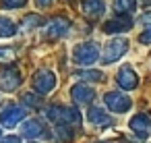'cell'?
Listing matches in <instances>:
<instances>
[{"label": "cell", "instance_id": "6da1fadb", "mask_svg": "<svg viewBox=\"0 0 151 143\" xmlns=\"http://www.w3.org/2000/svg\"><path fill=\"white\" fill-rule=\"evenodd\" d=\"M99 54H101V50H99V46L95 42H83V44L75 46V50H73V58L83 66L93 64L99 58Z\"/></svg>", "mask_w": 151, "mask_h": 143}, {"label": "cell", "instance_id": "7a4b0ae2", "mask_svg": "<svg viewBox=\"0 0 151 143\" xmlns=\"http://www.w3.org/2000/svg\"><path fill=\"white\" fill-rule=\"evenodd\" d=\"M25 122V110L19 104H4L0 108V124L6 129H15Z\"/></svg>", "mask_w": 151, "mask_h": 143}, {"label": "cell", "instance_id": "3957f363", "mask_svg": "<svg viewBox=\"0 0 151 143\" xmlns=\"http://www.w3.org/2000/svg\"><path fill=\"white\" fill-rule=\"evenodd\" d=\"M128 50V42L124 38H114L112 42H108V46L101 50V60L104 64H112L116 60H120Z\"/></svg>", "mask_w": 151, "mask_h": 143}, {"label": "cell", "instance_id": "277c9868", "mask_svg": "<svg viewBox=\"0 0 151 143\" xmlns=\"http://www.w3.org/2000/svg\"><path fill=\"white\" fill-rule=\"evenodd\" d=\"M56 87V75L48 69H40L35 75H33V89L40 93V95H48L52 93Z\"/></svg>", "mask_w": 151, "mask_h": 143}, {"label": "cell", "instance_id": "5b68a950", "mask_svg": "<svg viewBox=\"0 0 151 143\" xmlns=\"http://www.w3.org/2000/svg\"><path fill=\"white\" fill-rule=\"evenodd\" d=\"M104 102H106V106H108L112 112H116V114H124V112H128L130 106H132V102H130L124 93H120V91H108V93L104 95Z\"/></svg>", "mask_w": 151, "mask_h": 143}, {"label": "cell", "instance_id": "8992f818", "mask_svg": "<svg viewBox=\"0 0 151 143\" xmlns=\"http://www.w3.org/2000/svg\"><path fill=\"white\" fill-rule=\"evenodd\" d=\"M70 29V21L64 19V17H54L52 21L46 23L44 27V35L50 38V40H56V38H64Z\"/></svg>", "mask_w": 151, "mask_h": 143}, {"label": "cell", "instance_id": "52a82bcc", "mask_svg": "<svg viewBox=\"0 0 151 143\" xmlns=\"http://www.w3.org/2000/svg\"><path fill=\"white\" fill-rule=\"evenodd\" d=\"M128 129L134 133L137 139H147L151 135V116L149 114H137L130 118Z\"/></svg>", "mask_w": 151, "mask_h": 143}, {"label": "cell", "instance_id": "ba28073f", "mask_svg": "<svg viewBox=\"0 0 151 143\" xmlns=\"http://www.w3.org/2000/svg\"><path fill=\"white\" fill-rule=\"evenodd\" d=\"M21 83H23V77H21V73L15 66H9V69L0 71V89L15 91V89H19Z\"/></svg>", "mask_w": 151, "mask_h": 143}, {"label": "cell", "instance_id": "9c48e42d", "mask_svg": "<svg viewBox=\"0 0 151 143\" xmlns=\"http://www.w3.org/2000/svg\"><path fill=\"white\" fill-rule=\"evenodd\" d=\"M70 98L75 100L77 106H85V104H91V100L95 98V89L89 87L87 83H77L70 89Z\"/></svg>", "mask_w": 151, "mask_h": 143}, {"label": "cell", "instance_id": "30bf717a", "mask_svg": "<svg viewBox=\"0 0 151 143\" xmlns=\"http://www.w3.org/2000/svg\"><path fill=\"white\" fill-rule=\"evenodd\" d=\"M116 83L122 87V89H137L139 85V75L130 69V66H122L116 75Z\"/></svg>", "mask_w": 151, "mask_h": 143}, {"label": "cell", "instance_id": "8fae6325", "mask_svg": "<svg viewBox=\"0 0 151 143\" xmlns=\"http://www.w3.org/2000/svg\"><path fill=\"white\" fill-rule=\"evenodd\" d=\"M130 27H132V19L130 17H122V15H118V17L110 19L108 23H104V31L106 33H124Z\"/></svg>", "mask_w": 151, "mask_h": 143}, {"label": "cell", "instance_id": "7c38bea8", "mask_svg": "<svg viewBox=\"0 0 151 143\" xmlns=\"http://www.w3.org/2000/svg\"><path fill=\"white\" fill-rule=\"evenodd\" d=\"M81 11L89 19L101 17L104 11H106V2H104V0H81Z\"/></svg>", "mask_w": 151, "mask_h": 143}, {"label": "cell", "instance_id": "4fadbf2b", "mask_svg": "<svg viewBox=\"0 0 151 143\" xmlns=\"http://www.w3.org/2000/svg\"><path fill=\"white\" fill-rule=\"evenodd\" d=\"M21 133H23V137H27V139H35V137H42L46 131H44V124H42L37 118H29V120H25V122L21 124Z\"/></svg>", "mask_w": 151, "mask_h": 143}, {"label": "cell", "instance_id": "5bb4252c", "mask_svg": "<svg viewBox=\"0 0 151 143\" xmlns=\"http://www.w3.org/2000/svg\"><path fill=\"white\" fill-rule=\"evenodd\" d=\"M89 122L93 124V126H106V124H110V116H108V112L104 110V108H99V106H91L89 108Z\"/></svg>", "mask_w": 151, "mask_h": 143}, {"label": "cell", "instance_id": "9a60e30c", "mask_svg": "<svg viewBox=\"0 0 151 143\" xmlns=\"http://www.w3.org/2000/svg\"><path fill=\"white\" fill-rule=\"evenodd\" d=\"M112 6H114V13H116V15L126 17V15L134 13V9H137V0H114Z\"/></svg>", "mask_w": 151, "mask_h": 143}, {"label": "cell", "instance_id": "2e32d148", "mask_svg": "<svg viewBox=\"0 0 151 143\" xmlns=\"http://www.w3.org/2000/svg\"><path fill=\"white\" fill-rule=\"evenodd\" d=\"M75 75H77L83 83H97V81L104 79V73H101V71H77Z\"/></svg>", "mask_w": 151, "mask_h": 143}, {"label": "cell", "instance_id": "e0dca14e", "mask_svg": "<svg viewBox=\"0 0 151 143\" xmlns=\"http://www.w3.org/2000/svg\"><path fill=\"white\" fill-rule=\"evenodd\" d=\"M17 33V25L9 17H0V38H11Z\"/></svg>", "mask_w": 151, "mask_h": 143}, {"label": "cell", "instance_id": "ac0fdd59", "mask_svg": "<svg viewBox=\"0 0 151 143\" xmlns=\"http://www.w3.org/2000/svg\"><path fill=\"white\" fill-rule=\"evenodd\" d=\"M56 139L60 143H70L75 139V133H73V129L68 124H58L56 126Z\"/></svg>", "mask_w": 151, "mask_h": 143}, {"label": "cell", "instance_id": "d6986e66", "mask_svg": "<svg viewBox=\"0 0 151 143\" xmlns=\"http://www.w3.org/2000/svg\"><path fill=\"white\" fill-rule=\"evenodd\" d=\"M40 23H42V19H40V15H27L21 27H23V29L27 31V29H35V27H37Z\"/></svg>", "mask_w": 151, "mask_h": 143}, {"label": "cell", "instance_id": "ffe728a7", "mask_svg": "<svg viewBox=\"0 0 151 143\" xmlns=\"http://www.w3.org/2000/svg\"><path fill=\"white\" fill-rule=\"evenodd\" d=\"M27 0H0V6L2 9H21L25 6Z\"/></svg>", "mask_w": 151, "mask_h": 143}, {"label": "cell", "instance_id": "44dd1931", "mask_svg": "<svg viewBox=\"0 0 151 143\" xmlns=\"http://www.w3.org/2000/svg\"><path fill=\"white\" fill-rule=\"evenodd\" d=\"M23 104H25V106H31V108H37L42 102H40V98H37L35 93H31V91H29V93H25V95H23Z\"/></svg>", "mask_w": 151, "mask_h": 143}, {"label": "cell", "instance_id": "7402d4cb", "mask_svg": "<svg viewBox=\"0 0 151 143\" xmlns=\"http://www.w3.org/2000/svg\"><path fill=\"white\" fill-rule=\"evenodd\" d=\"M13 60H15L13 48H0V62H13Z\"/></svg>", "mask_w": 151, "mask_h": 143}, {"label": "cell", "instance_id": "603a6c76", "mask_svg": "<svg viewBox=\"0 0 151 143\" xmlns=\"http://www.w3.org/2000/svg\"><path fill=\"white\" fill-rule=\"evenodd\" d=\"M139 42L145 44V46H151V27H147V29L139 35Z\"/></svg>", "mask_w": 151, "mask_h": 143}, {"label": "cell", "instance_id": "cb8c5ba5", "mask_svg": "<svg viewBox=\"0 0 151 143\" xmlns=\"http://www.w3.org/2000/svg\"><path fill=\"white\" fill-rule=\"evenodd\" d=\"M0 143H21V139H19V137H15V135H11V137H4Z\"/></svg>", "mask_w": 151, "mask_h": 143}, {"label": "cell", "instance_id": "d4e9b609", "mask_svg": "<svg viewBox=\"0 0 151 143\" xmlns=\"http://www.w3.org/2000/svg\"><path fill=\"white\" fill-rule=\"evenodd\" d=\"M143 23L151 27V13H145V15H143Z\"/></svg>", "mask_w": 151, "mask_h": 143}, {"label": "cell", "instance_id": "484cf974", "mask_svg": "<svg viewBox=\"0 0 151 143\" xmlns=\"http://www.w3.org/2000/svg\"><path fill=\"white\" fill-rule=\"evenodd\" d=\"M50 2H52V0H37V4H40V6H48Z\"/></svg>", "mask_w": 151, "mask_h": 143}, {"label": "cell", "instance_id": "4316f807", "mask_svg": "<svg viewBox=\"0 0 151 143\" xmlns=\"http://www.w3.org/2000/svg\"><path fill=\"white\" fill-rule=\"evenodd\" d=\"M141 2H145V4H151V0H141Z\"/></svg>", "mask_w": 151, "mask_h": 143}, {"label": "cell", "instance_id": "83f0119b", "mask_svg": "<svg viewBox=\"0 0 151 143\" xmlns=\"http://www.w3.org/2000/svg\"><path fill=\"white\" fill-rule=\"evenodd\" d=\"M97 143H110V141H97Z\"/></svg>", "mask_w": 151, "mask_h": 143}, {"label": "cell", "instance_id": "f1b7e54d", "mask_svg": "<svg viewBox=\"0 0 151 143\" xmlns=\"http://www.w3.org/2000/svg\"><path fill=\"white\" fill-rule=\"evenodd\" d=\"M0 137H2V129H0ZM0 141H2V139H0Z\"/></svg>", "mask_w": 151, "mask_h": 143}]
</instances>
